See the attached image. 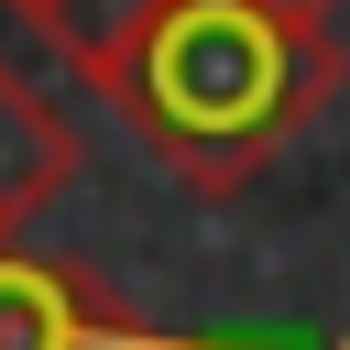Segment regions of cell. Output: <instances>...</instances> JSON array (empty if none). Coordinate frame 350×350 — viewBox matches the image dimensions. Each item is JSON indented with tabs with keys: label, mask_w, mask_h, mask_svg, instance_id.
Here are the masks:
<instances>
[{
	"label": "cell",
	"mask_w": 350,
	"mask_h": 350,
	"mask_svg": "<svg viewBox=\"0 0 350 350\" xmlns=\"http://www.w3.org/2000/svg\"><path fill=\"white\" fill-rule=\"evenodd\" d=\"M88 88L153 142V164H175V186L241 197L339 98V44L262 0H142L88 55Z\"/></svg>",
	"instance_id": "1"
},
{
	"label": "cell",
	"mask_w": 350,
	"mask_h": 350,
	"mask_svg": "<svg viewBox=\"0 0 350 350\" xmlns=\"http://www.w3.org/2000/svg\"><path fill=\"white\" fill-rule=\"evenodd\" d=\"M0 350H164V328L131 317V295L88 262L0 241Z\"/></svg>",
	"instance_id": "2"
},
{
	"label": "cell",
	"mask_w": 350,
	"mask_h": 350,
	"mask_svg": "<svg viewBox=\"0 0 350 350\" xmlns=\"http://www.w3.org/2000/svg\"><path fill=\"white\" fill-rule=\"evenodd\" d=\"M66 186H77V131H66V109H55L22 66H0V241L33 230Z\"/></svg>",
	"instance_id": "3"
},
{
	"label": "cell",
	"mask_w": 350,
	"mask_h": 350,
	"mask_svg": "<svg viewBox=\"0 0 350 350\" xmlns=\"http://www.w3.org/2000/svg\"><path fill=\"white\" fill-rule=\"evenodd\" d=\"M11 11H33V22H44V33H55L77 66H88V55H98V44H109V33L142 11V0H11Z\"/></svg>",
	"instance_id": "4"
},
{
	"label": "cell",
	"mask_w": 350,
	"mask_h": 350,
	"mask_svg": "<svg viewBox=\"0 0 350 350\" xmlns=\"http://www.w3.org/2000/svg\"><path fill=\"white\" fill-rule=\"evenodd\" d=\"M262 11H273V22H306V33H328V22L350 11V0H262Z\"/></svg>",
	"instance_id": "5"
}]
</instances>
